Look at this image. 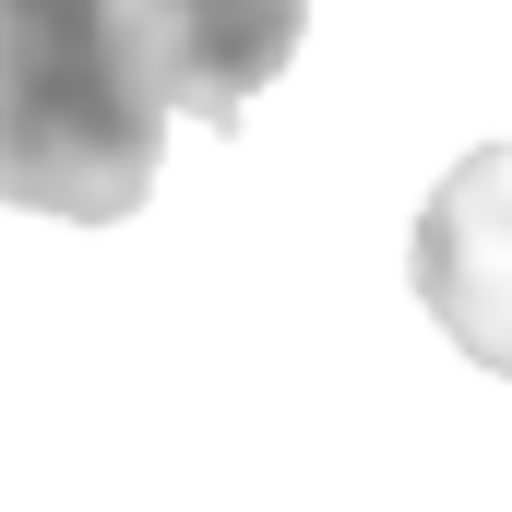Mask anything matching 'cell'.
Wrapping results in <instances>:
<instances>
[{"instance_id": "3", "label": "cell", "mask_w": 512, "mask_h": 512, "mask_svg": "<svg viewBox=\"0 0 512 512\" xmlns=\"http://www.w3.org/2000/svg\"><path fill=\"white\" fill-rule=\"evenodd\" d=\"M143 12L167 60V108L215 131H239V108L298 60V24H310V0H143Z\"/></svg>"}, {"instance_id": "1", "label": "cell", "mask_w": 512, "mask_h": 512, "mask_svg": "<svg viewBox=\"0 0 512 512\" xmlns=\"http://www.w3.org/2000/svg\"><path fill=\"white\" fill-rule=\"evenodd\" d=\"M167 60L143 0H0V203L120 227L155 191Z\"/></svg>"}, {"instance_id": "2", "label": "cell", "mask_w": 512, "mask_h": 512, "mask_svg": "<svg viewBox=\"0 0 512 512\" xmlns=\"http://www.w3.org/2000/svg\"><path fill=\"white\" fill-rule=\"evenodd\" d=\"M417 298L477 370L512 382V143L465 155L417 203Z\"/></svg>"}]
</instances>
